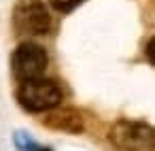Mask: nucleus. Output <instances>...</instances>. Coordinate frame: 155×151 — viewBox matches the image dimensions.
Wrapping results in <instances>:
<instances>
[{"label":"nucleus","mask_w":155,"mask_h":151,"mask_svg":"<svg viewBox=\"0 0 155 151\" xmlns=\"http://www.w3.org/2000/svg\"><path fill=\"white\" fill-rule=\"evenodd\" d=\"M17 102L28 113H49L60 106L62 89L53 79H32L24 81L17 87Z\"/></svg>","instance_id":"1"},{"label":"nucleus","mask_w":155,"mask_h":151,"mask_svg":"<svg viewBox=\"0 0 155 151\" xmlns=\"http://www.w3.org/2000/svg\"><path fill=\"white\" fill-rule=\"evenodd\" d=\"M108 138L117 151H155V128L147 121L119 119L113 123Z\"/></svg>","instance_id":"2"},{"label":"nucleus","mask_w":155,"mask_h":151,"mask_svg":"<svg viewBox=\"0 0 155 151\" xmlns=\"http://www.w3.org/2000/svg\"><path fill=\"white\" fill-rule=\"evenodd\" d=\"M13 28L19 36H43L51 28V15L43 0H19L13 9Z\"/></svg>","instance_id":"3"},{"label":"nucleus","mask_w":155,"mask_h":151,"mask_svg":"<svg viewBox=\"0 0 155 151\" xmlns=\"http://www.w3.org/2000/svg\"><path fill=\"white\" fill-rule=\"evenodd\" d=\"M47 51L32 43V41H26L21 43L13 55H11V70H13V77L24 83V81H32V79H41L45 68H47Z\"/></svg>","instance_id":"4"},{"label":"nucleus","mask_w":155,"mask_h":151,"mask_svg":"<svg viewBox=\"0 0 155 151\" xmlns=\"http://www.w3.org/2000/svg\"><path fill=\"white\" fill-rule=\"evenodd\" d=\"M43 123L51 130H58V132H68V134H79L83 132L85 128V121H83V115L72 109V106H58L53 111H49L43 119Z\"/></svg>","instance_id":"5"},{"label":"nucleus","mask_w":155,"mask_h":151,"mask_svg":"<svg viewBox=\"0 0 155 151\" xmlns=\"http://www.w3.org/2000/svg\"><path fill=\"white\" fill-rule=\"evenodd\" d=\"M49 2H51V7H53L55 11L68 13V11H72L74 7H79L83 0H49Z\"/></svg>","instance_id":"6"},{"label":"nucleus","mask_w":155,"mask_h":151,"mask_svg":"<svg viewBox=\"0 0 155 151\" xmlns=\"http://www.w3.org/2000/svg\"><path fill=\"white\" fill-rule=\"evenodd\" d=\"M144 55H147V60L155 66V36L147 43V47H144Z\"/></svg>","instance_id":"7"},{"label":"nucleus","mask_w":155,"mask_h":151,"mask_svg":"<svg viewBox=\"0 0 155 151\" xmlns=\"http://www.w3.org/2000/svg\"><path fill=\"white\" fill-rule=\"evenodd\" d=\"M21 151H51V149H47V147H36V145L32 143V145H28V147L21 149Z\"/></svg>","instance_id":"8"}]
</instances>
